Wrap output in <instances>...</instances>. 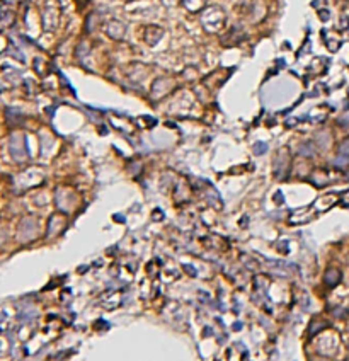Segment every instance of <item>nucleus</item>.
<instances>
[{"instance_id":"nucleus-1","label":"nucleus","mask_w":349,"mask_h":361,"mask_svg":"<svg viewBox=\"0 0 349 361\" xmlns=\"http://www.w3.org/2000/svg\"><path fill=\"white\" fill-rule=\"evenodd\" d=\"M264 150H266V145L264 143L256 145V153H264Z\"/></svg>"}]
</instances>
